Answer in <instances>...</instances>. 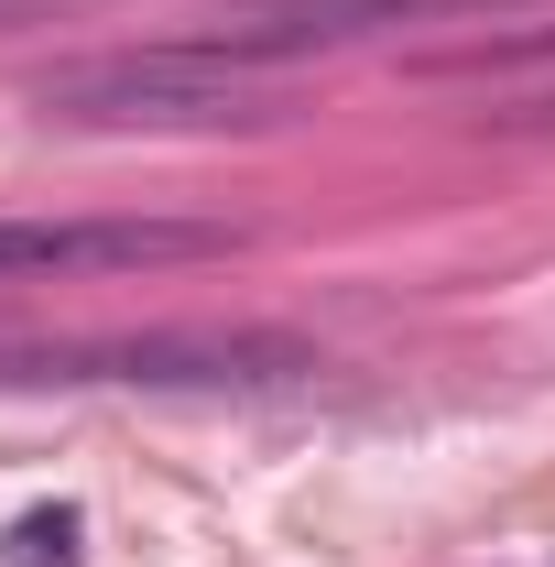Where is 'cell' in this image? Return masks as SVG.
Instances as JSON below:
<instances>
[{"instance_id": "obj_5", "label": "cell", "mask_w": 555, "mask_h": 567, "mask_svg": "<svg viewBox=\"0 0 555 567\" xmlns=\"http://www.w3.org/2000/svg\"><path fill=\"white\" fill-rule=\"evenodd\" d=\"M66 546H76V513H22L11 524V567H66Z\"/></svg>"}, {"instance_id": "obj_4", "label": "cell", "mask_w": 555, "mask_h": 567, "mask_svg": "<svg viewBox=\"0 0 555 567\" xmlns=\"http://www.w3.org/2000/svg\"><path fill=\"white\" fill-rule=\"evenodd\" d=\"M436 11H480V0H240L218 33V55H240V66H283V55H316V44H359V33H381V22H436Z\"/></svg>"}, {"instance_id": "obj_1", "label": "cell", "mask_w": 555, "mask_h": 567, "mask_svg": "<svg viewBox=\"0 0 555 567\" xmlns=\"http://www.w3.org/2000/svg\"><path fill=\"white\" fill-rule=\"evenodd\" d=\"M33 99L55 121H262L273 66H240L218 44H142V55H87V66L33 76Z\"/></svg>"}, {"instance_id": "obj_2", "label": "cell", "mask_w": 555, "mask_h": 567, "mask_svg": "<svg viewBox=\"0 0 555 567\" xmlns=\"http://www.w3.org/2000/svg\"><path fill=\"white\" fill-rule=\"evenodd\" d=\"M55 382H294L316 371L305 339L283 328H142V339H98V350H44Z\"/></svg>"}, {"instance_id": "obj_3", "label": "cell", "mask_w": 555, "mask_h": 567, "mask_svg": "<svg viewBox=\"0 0 555 567\" xmlns=\"http://www.w3.org/2000/svg\"><path fill=\"white\" fill-rule=\"evenodd\" d=\"M218 229L186 218H0V274H142V262H208Z\"/></svg>"}]
</instances>
